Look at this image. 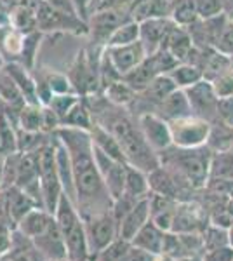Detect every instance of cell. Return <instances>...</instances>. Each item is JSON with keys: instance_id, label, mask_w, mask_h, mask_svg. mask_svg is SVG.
<instances>
[{"instance_id": "1", "label": "cell", "mask_w": 233, "mask_h": 261, "mask_svg": "<svg viewBox=\"0 0 233 261\" xmlns=\"http://www.w3.org/2000/svg\"><path fill=\"white\" fill-rule=\"evenodd\" d=\"M54 134L70 153L75 192H77V209L80 216L86 220L94 214L112 211L113 199L110 197L103 176L97 169L91 133L61 125Z\"/></svg>"}, {"instance_id": "2", "label": "cell", "mask_w": 233, "mask_h": 261, "mask_svg": "<svg viewBox=\"0 0 233 261\" xmlns=\"http://www.w3.org/2000/svg\"><path fill=\"white\" fill-rule=\"evenodd\" d=\"M124 108L125 107H115L103 98L101 107L91 108L92 119L96 124L103 125L115 136L129 166H134L145 172H151L160 166V157L148 145L139 129V124L133 120V117Z\"/></svg>"}, {"instance_id": "3", "label": "cell", "mask_w": 233, "mask_h": 261, "mask_svg": "<svg viewBox=\"0 0 233 261\" xmlns=\"http://www.w3.org/2000/svg\"><path fill=\"white\" fill-rule=\"evenodd\" d=\"M174 148V153L171 150H165L167 159L160 161L165 169L174 176V179L181 185H186L195 190L205 188L211 178V162H213L214 151L209 146L200 148Z\"/></svg>"}, {"instance_id": "4", "label": "cell", "mask_w": 233, "mask_h": 261, "mask_svg": "<svg viewBox=\"0 0 233 261\" xmlns=\"http://www.w3.org/2000/svg\"><path fill=\"white\" fill-rule=\"evenodd\" d=\"M54 218H56V223L63 233V239H65L66 258L73 261H92L84 218L80 216L75 202L65 193L59 197Z\"/></svg>"}, {"instance_id": "5", "label": "cell", "mask_w": 233, "mask_h": 261, "mask_svg": "<svg viewBox=\"0 0 233 261\" xmlns=\"http://www.w3.org/2000/svg\"><path fill=\"white\" fill-rule=\"evenodd\" d=\"M39 174H40L42 195H44V207L49 213L54 214L59 197L63 195V187L56 169V148H54V141L44 143V146L39 151Z\"/></svg>"}, {"instance_id": "6", "label": "cell", "mask_w": 233, "mask_h": 261, "mask_svg": "<svg viewBox=\"0 0 233 261\" xmlns=\"http://www.w3.org/2000/svg\"><path fill=\"white\" fill-rule=\"evenodd\" d=\"M172 146L176 148H200L207 145L211 124L197 115H186L169 120Z\"/></svg>"}, {"instance_id": "7", "label": "cell", "mask_w": 233, "mask_h": 261, "mask_svg": "<svg viewBox=\"0 0 233 261\" xmlns=\"http://www.w3.org/2000/svg\"><path fill=\"white\" fill-rule=\"evenodd\" d=\"M84 225H86V235L89 251H91V258L94 261L96 256L103 249H107L110 244L118 237V221L115 220L112 211H107L94 214L91 218H86Z\"/></svg>"}, {"instance_id": "8", "label": "cell", "mask_w": 233, "mask_h": 261, "mask_svg": "<svg viewBox=\"0 0 233 261\" xmlns=\"http://www.w3.org/2000/svg\"><path fill=\"white\" fill-rule=\"evenodd\" d=\"M186 98L190 101V107H192V113L200 119L207 120L209 124H214L218 120V101L219 98L216 96L213 89V84L205 79L198 81L193 86L186 87Z\"/></svg>"}, {"instance_id": "9", "label": "cell", "mask_w": 233, "mask_h": 261, "mask_svg": "<svg viewBox=\"0 0 233 261\" xmlns=\"http://www.w3.org/2000/svg\"><path fill=\"white\" fill-rule=\"evenodd\" d=\"M133 19L131 14L122 9V7H105V9H97L96 12H91V18L87 21L89 33L94 37L97 44L107 45L115 28L120 27L122 23Z\"/></svg>"}, {"instance_id": "10", "label": "cell", "mask_w": 233, "mask_h": 261, "mask_svg": "<svg viewBox=\"0 0 233 261\" xmlns=\"http://www.w3.org/2000/svg\"><path fill=\"white\" fill-rule=\"evenodd\" d=\"M92 148H94V159L97 164V169H99L101 176H103V181L108 188L110 197L115 200L125 190V174H127V166H129V164L118 162L115 159L108 157L105 151L96 148L94 145H92Z\"/></svg>"}, {"instance_id": "11", "label": "cell", "mask_w": 233, "mask_h": 261, "mask_svg": "<svg viewBox=\"0 0 233 261\" xmlns=\"http://www.w3.org/2000/svg\"><path fill=\"white\" fill-rule=\"evenodd\" d=\"M138 124L141 129L143 136L148 141V145L153 148L157 153H164L165 150H169L172 146V138H171V127L169 122L162 119L157 113H141L138 117Z\"/></svg>"}, {"instance_id": "12", "label": "cell", "mask_w": 233, "mask_h": 261, "mask_svg": "<svg viewBox=\"0 0 233 261\" xmlns=\"http://www.w3.org/2000/svg\"><path fill=\"white\" fill-rule=\"evenodd\" d=\"M110 61H112L113 68L118 71L120 77L129 73L133 68H136L139 63L146 60V49L143 47L141 40L133 42L127 45H113V47H105Z\"/></svg>"}, {"instance_id": "13", "label": "cell", "mask_w": 233, "mask_h": 261, "mask_svg": "<svg viewBox=\"0 0 233 261\" xmlns=\"http://www.w3.org/2000/svg\"><path fill=\"white\" fill-rule=\"evenodd\" d=\"M141 24V40L143 47L146 49V54L157 53L159 49H162L165 39L171 33L172 28L176 27V23L171 18H150L145 21H139Z\"/></svg>"}, {"instance_id": "14", "label": "cell", "mask_w": 233, "mask_h": 261, "mask_svg": "<svg viewBox=\"0 0 233 261\" xmlns=\"http://www.w3.org/2000/svg\"><path fill=\"white\" fill-rule=\"evenodd\" d=\"M30 242H32L33 247L39 251V254L44 256L47 261L66 258L65 239H63V233L56 223V218H54V221L50 223L40 235H37V237L32 239Z\"/></svg>"}, {"instance_id": "15", "label": "cell", "mask_w": 233, "mask_h": 261, "mask_svg": "<svg viewBox=\"0 0 233 261\" xmlns=\"http://www.w3.org/2000/svg\"><path fill=\"white\" fill-rule=\"evenodd\" d=\"M0 202L6 207L7 214L12 220L14 225H18L21 221V218L24 216L27 213H30L32 209L39 207V205L33 202V199L30 195L24 193V190H21L19 187H9L0 190Z\"/></svg>"}, {"instance_id": "16", "label": "cell", "mask_w": 233, "mask_h": 261, "mask_svg": "<svg viewBox=\"0 0 233 261\" xmlns=\"http://www.w3.org/2000/svg\"><path fill=\"white\" fill-rule=\"evenodd\" d=\"M151 220V205L150 197H145L127 213V216L118 223V237L131 241L148 221Z\"/></svg>"}, {"instance_id": "17", "label": "cell", "mask_w": 233, "mask_h": 261, "mask_svg": "<svg viewBox=\"0 0 233 261\" xmlns=\"http://www.w3.org/2000/svg\"><path fill=\"white\" fill-rule=\"evenodd\" d=\"M53 221H54L53 213H49L47 209H44V207H35L21 218V221L16 225V231H18L23 239L32 241L37 235H40Z\"/></svg>"}, {"instance_id": "18", "label": "cell", "mask_w": 233, "mask_h": 261, "mask_svg": "<svg viewBox=\"0 0 233 261\" xmlns=\"http://www.w3.org/2000/svg\"><path fill=\"white\" fill-rule=\"evenodd\" d=\"M4 70L11 75V79L14 81V84L18 86V89L21 91L23 98L27 103H39L40 101L37 98V81L27 66H23L18 61H9L4 65Z\"/></svg>"}, {"instance_id": "19", "label": "cell", "mask_w": 233, "mask_h": 261, "mask_svg": "<svg viewBox=\"0 0 233 261\" xmlns=\"http://www.w3.org/2000/svg\"><path fill=\"white\" fill-rule=\"evenodd\" d=\"M56 136V134H54ZM54 148H56V169L59 181H61L63 193L68 195L71 200L77 205V192H75V181H73V171H71V161H70V153L66 150V146L59 141V138L56 136L54 140Z\"/></svg>"}, {"instance_id": "20", "label": "cell", "mask_w": 233, "mask_h": 261, "mask_svg": "<svg viewBox=\"0 0 233 261\" xmlns=\"http://www.w3.org/2000/svg\"><path fill=\"white\" fill-rule=\"evenodd\" d=\"M157 115H160L165 120H174L179 119V117H186V115H193L192 113V107H190V101L186 98L185 89H176L174 92L165 98L159 107L155 108Z\"/></svg>"}, {"instance_id": "21", "label": "cell", "mask_w": 233, "mask_h": 261, "mask_svg": "<svg viewBox=\"0 0 233 261\" xmlns=\"http://www.w3.org/2000/svg\"><path fill=\"white\" fill-rule=\"evenodd\" d=\"M162 47L167 49L179 63H185L188 60L192 49L195 47V44H193V39H192V35H190V32L186 30L185 27L176 24L171 30V33L167 35Z\"/></svg>"}, {"instance_id": "22", "label": "cell", "mask_w": 233, "mask_h": 261, "mask_svg": "<svg viewBox=\"0 0 233 261\" xmlns=\"http://www.w3.org/2000/svg\"><path fill=\"white\" fill-rule=\"evenodd\" d=\"M164 235H165V231L162 228H159V226L150 220L133 239H131V244L139 247V249L150 252V254L157 256L162 252Z\"/></svg>"}, {"instance_id": "23", "label": "cell", "mask_w": 233, "mask_h": 261, "mask_svg": "<svg viewBox=\"0 0 233 261\" xmlns=\"http://www.w3.org/2000/svg\"><path fill=\"white\" fill-rule=\"evenodd\" d=\"M89 133H91L92 145H94L96 148L105 151L108 157L115 159V161H118V162H125L124 151H122L118 141L115 140V136H113L110 130H107L103 125H99V124H96V122H94V125H92V129L89 130Z\"/></svg>"}, {"instance_id": "24", "label": "cell", "mask_w": 233, "mask_h": 261, "mask_svg": "<svg viewBox=\"0 0 233 261\" xmlns=\"http://www.w3.org/2000/svg\"><path fill=\"white\" fill-rule=\"evenodd\" d=\"M148 181H150V192L157 193V195L174 199L179 192V183L164 166H159L157 169L148 172Z\"/></svg>"}, {"instance_id": "25", "label": "cell", "mask_w": 233, "mask_h": 261, "mask_svg": "<svg viewBox=\"0 0 233 261\" xmlns=\"http://www.w3.org/2000/svg\"><path fill=\"white\" fill-rule=\"evenodd\" d=\"M172 0H139L138 6L131 11V18L145 21L150 18H171Z\"/></svg>"}, {"instance_id": "26", "label": "cell", "mask_w": 233, "mask_h": 261, "mask_svg": "<svg viewBox=\"0 0 233 261\" xmlns=\"http://www.w3.org/2000/svg\"><path fill=\"white\" fill-rule=\"evenodd\" d=\"M157 75L159 73H157V70H155L153 60H151L150 56H146L145 61L139 63L136 68H133L129 73H125L122 79H124V81L129 84V86L133 87L136 92H141L150 86L151 81H153Z\"/></svg>"}, {"instance_id": "27", "label": "cell", "mask_w": 233, "mask_h": 261, "mask_svg": "<svg viewBox=\"0 0 233 261\" xmlns=\"http://www.w3.org/2000/svg\"><path fill=\"white\" fill-rule=\"evenodd\" d=\"M18 125L27 133H44V105L24 103L19 110Z\"/></svg>"}, {"instance_id": "28", "label": "cell", "mask_w": 233, "mask_h": 261, "mask_svg": "<svg viewBox=\"0 0 233 261\" xmlns=\"http://www.w3.org/2000/svg\"><path fill=\"white\" fill-rule=\"evenodd\" d=\"M105 99L115 107H131L133 101L136 99L138 92L127 84L124 79H117L112 84H108L103 89Z\"/></svg>"}, {"instance_id": "29", "label": "cell", "mask_w": 233, "mask_h": 261, "mask_svg": "<svg viewBox=\"0 0 233 261\" xmlns=\"http://www.w3.org/2000/svg\"><path fill=\"white\" fill-rule=\"evenodd\" d=\"M124 193L134 197V199H145V197L150 195V181H148V172L138 169V167H134V166H127Z\"/></svg>"}, {"instance_id": "30", "label": "cell", "mask_w": 233, "mask_h": 261, "mask_svg": "<svg viewBox=\"0 0 233 261\" xmlns=\"http://www.w3.org/2000/svg\"><path fill=\"white\" fill-rule=\"evenodd\" d=\"M0 99L6 103V107L12 108V110L19 112L24 107V98L18 89V86L11 79V75L6 70H0Z\"/></svg>"}, {"instance_id": "31", "label": "cell", "mask_w": 233, "mask_h": 261, "mask_svg": "<svg viewBox=\"0 0 233 261\" xmlns=\"http://www.w3.org/2000/svg\"><path fill=\"white\" fill-rule=\"evenodd\" d=\"M61 125H65V127L82 129V130H91L92 125H94V119H92V112L86 101L80 99L68 112V115L63 119Z\"/></svg>"}, {"instance_id": "32", "label": "cell", "mask_w": 233, "mask_h": 261, "mask_svg": "<svg viewBox=\"0 0 233 261\" xmlns=\"http://www.w3.org/2000/svg\"><path fill=\"white\" fill-rule=\"evenodd\" d=\"M141 37V24L136 19H129L125 23H122L120 27L115 28V32L110 35L105 47H113V45H127L138 42Z\"/></svg>"}, {"instance_id": "33", "label": "cell", "mask_w": 233, "mask_h": 261, "mask_svg": "<svg viewBox=\"0 0 233 261\" xmlns=\"http://www.w3.org/2000/svg\"><path fill=\"white\" fill-rule=\"evenodd\" d=\"M207 146L213 151L233 150V127L223 124V122L211 124V134L209 140H207Z\"/></svg>"}, {"instance_id": "34", "label": "cell", "mask_w": 233, "mask_h": 261, "mask_svg": "<svg viewBox=\"0 0 233 261\" xmlns=\"http://www.w3.org/2000/svg\"><path fill=\"white\" fill-rule=\"evenodd\" d=\"M171 19L179 27L188 28L190 24L198 19L197 2L195 0H172Z\"/></svg>"}, {"instance_id": "35", "label": "cell", "mask_w": 233, "mask_h": 261, "mask_svg": "<svg viewBox=\"0 0 233 261\" xmlns=\"http://www.w3.org/2000/svg\"><path fill=\"white\" fill-rule=\"evenodd\" d=\"M169 77L174 81V84L179 89H186V87L202 81L204 75H202V70L198 68V66L192 65V63H179V65L169 73Z\"/></svg>"}, {"instance_id": "36", "label": "cell", "mask_w": 233, "mask_h": 261, "mask_svg": "<svg viewBox=\"0 0 233 261\" xmlns=\"http://www.w3.org/2000/svg\"><path fill=\"white\" fill-rule=\"evenodd\" d=\"M40 40H42L40 30H33V32L24 33L23 47H21L18 63H21L23 66H27L28 70H32L33 66H35V60H37V54H39V47H40Z\"/></svg>"}, {"instance_id": "37", "label": "cell", "mask_w": 233, "mask_h": 261, "mask_svg": "<svg viewBox=\"0 0 233 261\" xmlns=\"http://www.w3.org/2000/svg\"><path fill=\"white\" fill-rule=\"evenodd\" d=\"M11 27L23 33L39 30L37 28V11H33L28 6H16L11 11Z\"/></svg>"}, {"instance_id": "38", "label": "cell", "mask_w": 233, "mask_h": 261, "mask_svg": "<svg viewBox=\"0 0 233 261\" xmlns=\"http://www.w3.org/2000/svg\"><path fill=\"white\" fill-rule=\"evenodd\" d=\"M42 77L47 82L49 89L53 94H68V92H75L73 84H71L70 77L66 73H59V71H42Z\"/></svg>"}, {"instance_id": "39", "label": "cell", "mask_w": 233, "mask_h": 261, "mask_svg": "<svg viewBox=\"0 0 233 261\" xmlns=\"http://www.w3.org/2000/svg\"><path fill=\"white\" fill-rule=\"evenodd\" d=\"M79 101H80V94H77V92H68V94H54L53 99L49 101L47 107L53 108L54 113L59 117V120L63 122V119L68 115V112L79 103Z\"/></svg>"}, {"instance_id": "40", "label": "cell", "mask_w": 233, "mask_h": 261, "mask_svg": "<svg viewBox=\"0 0 233 261\" xmlns=\"http://www.w3.org/2000/svg\"><path fill=\"white\" fill-rule=\"evenodd\" d=\"M202 239H204V249H218V247L228 246V237H226V230L221 226L216 225H205V230L202 231Z\"/></svg>"}, {"instance_id": "41", "label": "cell", "mask_w": 233, "mask_h": 261, "mask_svg": "<svg viewBox=\"0 0 233 261\" xmlns=\"http://www.w3.org/2000/svg\"><path fill=\"white\" fill-rule=\"evenodd\" d=\"M213 89L218 98H228L233 96V66L228 70H224L223 73H219L218 77L211 81Z\"/></svg>"}, {"instance_id": "42", "label": "cell", "mask_w": 233, "mask_h": 261, "mask_svg": "<svg viewBox=\"0 0 233 261\" xmlns=\"http://www.w3.org/2000/svg\"><path fill=\"white\" fill-rule=\"evenodd\" d=\"M214 49L226 56H233V19H228V23L224 24L223 32L219 33L214 44Z\"/></svg>"}, {"instance_id": "43", "label": "cell", "mask_w": 233, "mask_h": 261, "mask_svg": "<svg viewBox=\"0 0 233 261\" xmlns=\"http://www.w3.org/2000/svg\"><path fill=\"white\" fill-rule=\"evenodd\" d=\"M195 2H197V11L200 19L213 18V16L224 12L221 0H195Z\"/></svg>"}, {"instance_id": "44", "label": "cell", "mask_w": 233, "mask_h": 261, "mask_svg": "<svg viewBox=\"0 0 233 261\" xmlns=\"http://www.w3.org/2000/svg\"><path fill=\"white\" fill-rule=\"evenodd\" d=\"M218 120L233 127V96L219 98L218 101Z\"/></svg>"}, {"instance_id": "45", "label": "cell", "mask_w": 233, "mask_h": 261, "mask_svg": "<svg viewBox=\"0 0 233 261\" xmlns=\"http://www.w3.org/2000/svg\"><path fill=\"white\" fill-rule=\"evenodd\" d=\"M202 261H233V249L230 246H223L218 249L205 251L202 254Z\"/></svg>"}, {"instance_id": "46", "label": "cell", "mask_w": 233, "mask_h": 261, "mask_svg": "<svg viewBox=\"0 0 233 261\" xmlns=\"http://www.w3.org/2000/svg\"><path fill=\"white\" fill-rule=\"evenodd\" d=\"M122 261H155V254H150V252L139 249V247L131 244V247L127 249Z\"/></svg>"}, {"instance_id": "47", "label": "cell", "mask_w": 233, "mask_h": 261, "mask_svg": "<svg viewBox=\"0 0 233 261\" xmlns=\"http://www.w3.org/2000/svg\"><path fill=\"white\" fill-rule=\"evenodd\" d=\"M45 2H47L53 9L63 12V14L71 16V18H79V14H77V11H75L73 4H71V0H45Z\"/></svg>"}, {"instance_id": "48", "label": "cell", "mask_w": 233, "mask_h": 261, "mask_svg": "<svg viewBox=\"0 0 233 261\" xmlns=\"http://www.w3.org/2000/svg\"><path fill=\"white\" fill-rule=\"evenodd\" d=\"M71 4H73L75 11H77L79 18L82 21H89L91 18V9H92V0H71Z\"/></svg>"}, {"instance_id": "49", "label": "cell", "mask_w": 233, "mask_h": 261, "mask_svg": "<svg viewBox=\"0 0 233 261\" xmlns=\"http://www.w3.org/2000/svg\"><path fill=\"white\" fill-rule=\"evenodd\" d=\"M0 261H32L28 256V252L21 251V249H14V246H12V249L7 252V254H4Z\"/></svg>"}, {"instance_id": "50", "label": "cell", "mask_w": 233, "mask_h": 261, "mask_svg": "<svg viewBox=\"0 0 233 261\" xmlns=\"http://www.w3.org/2000/svg\"><path fill=\"white\" fill-rule=\"evenodd\" d=\"M11 24V11H7L6 7L0 4V28L9 27Z\"/></svg>"}, {"instance_id": "51", "label": "cell", "mask_w": 233, "mask_h": 261, "mask_svg": "<svg viewBox=\"0 0 233 261\" xmlns=\"http://www.w3.org/2000/svg\"><path fill=\"white\" fill-rule=\"evenodd\" d=\"M223 2V9L226 12V16L230 19H233V0H221Z\"/></svg>"}, {"instance_id": "52", "label": "cell", "mask_w": 233, "mask_h": 261, "mask_svg": "<svg viewBox=\"0 0 233 261\" xmlns=\"http://www.w3.org/2000/svg\"><path fill=\"white\" fill-rule=\"evenodd\" d=\"M224 209H226V213L230 214V218L233 220V200L231 199H226V202H224Z\"/></svg>"}, {"instance_id": "53", "label": "cell", "mask_w": 233, "mask_h": 261, "mask_svg": "<svg viewBox=\"0 0 233 261\" xmlns=\"http://www.w3.org/2000/svg\"><path fill=\"white\" fill-rule=\"evenodd\" d=\"M174 261H202V256H181V258H176Z\"/></svg>"}, {"instance_id": "54", "label": "cell", "mask_w": 233, "mask_h": 261, "mask_svg": "<svg viewBox=\"0 0 233 261\" xmlns=\"http://www.w3.org/2000/svg\"><path fill=\"white\" fill-rule=\"evenodd\" d=\"M226 237H228V246L233 249V225L226 230Z\"/></svg>"}, {"instance_id": "55", "label": "cell", "mask_w": 233, "mask_h": 261, "mask_svg": "<svg viewBox=\"0 0 233 261\" xmlns=\"http://www.w3.org/2000/svg\"><path fill=\"white\" fill-rule=\"evenodd\" d=\"M155 261H174L171 256H165V254H157L155 256Z\"/></svg>"}, {"instance_id": "56", "label": "cell", "mask_w": 233, "mask_h": 261, "mask_svg": "<svg viewBox=\"0 0 233 261\" xmlns=\"http://www.w3.org/2000/svg\"><path fill=\"white\" fill-rule=\"evenodd\" d=\"M2 185H4V161L0 162V190H2Z\"/></svg>"}, {"instance_id": "57", "label": "cell", "mask_w": 233, "mask_h": 261, "mask_svg": "<svg viewBox=\"0 0 233 261\" xmlns=\"http://www.w3.org/2000/svg\"><path fill=\"white\" fill-rule=\"evenodd\" d=\"M4 65H6V60H4L2 53H0V70H2V68H4Z\"/></svg>"}, {"instance_id": "58", "label": "cell", "mask_w": 233, "mask_h": 261, "mask_svg": "<svg viewBox=\"0 0 233 261\" xmlns=\"http://www.w3.org/2000/svg\"><path fill=\"white\" fill-rule=\"evenodd\" d=\"M54 261H73V259H70V258H61V259H54Z\"/></svg>"}]
</instances>
